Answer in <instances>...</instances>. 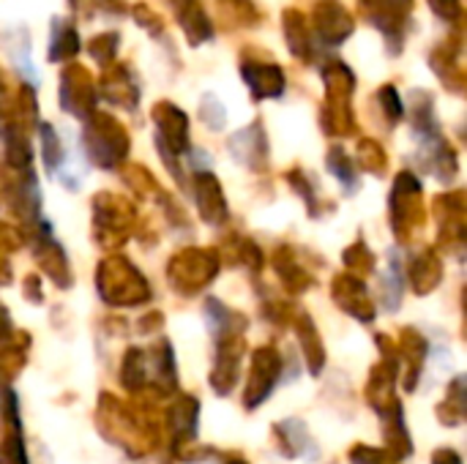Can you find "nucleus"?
<instances>
[{"label": "nucleus", "mask_w": 467, "mask_h": 464, "mask_svg": "<svg viewBox=\"0 0 467 464\" xmlns=\"http://www.w3.org/2000/svg\"><path fill=\"white\" fill-rule=\"evenodd\" d=\"M416 0H358V14L383 36L389 55H400L408 41Z\"/></svg>", "instance_id": "f257e3e1"}, {"label": "nucleus", "mask_w": 467, "mask_h": 464, "mask_svg": "<svg viewBox=\"0 0 467 464\" xmlns=\"http://www.w3.org/2000/svg\"><path fill=\"white\" fill-rule=\"evenodd\" d=\"M309 30L315 41L326 46H342L356 30V16L342 0H317L312 8Z\"/></svg>", "instance_id": "f03ea898"}, {"label": "nucleus", "mask_w": 467, "mask_h": 464, "mask_svg": "<svg viewBox=\"0 0 467 464\" xmlns=\"http://www.w3.org/2000/svg\"><path fill=\"white\" fill-rule=\"evenodd\" d=\"M93 98H96V85H93L90 71L82 63H68L60 71V104H63V109L85 115V112H90Z\"/></svg>", "instance_id": "7ed1b4c3"}, {"label": "nucleus", "mask_w": 467, "mask_h": 464, "mask_svg": "<svg viewBox=\"0 0 467 464\" xmlns=\"http://www.w3.org/2000/svg\"><path fill=\"white\" fill-rule=\"evenodd\" d=\"M167 5L172 8L175 22L181 25L189 46H202V44L213 41V36H216L213 19L200 0H167Z\"/></svg>", "instance_id": "20e7f679"}, {"label": "nucleus", "mask_w": 467, "mask_h": 464, "mask_svg": "<svg viewBox=\"0 0 467 464\" xmlns=\"http://www.w3.org/2000/svg\"><path fill=\"white\" fill-rule=\"evenodd\" d=\"M241 74H244V82L249 85V90L254 93V98H274V96H282V90H285V71L274 60H257L244 52Z\"/></svg>", "instance_id": "39448f33"}, {"label": "nucleus", "mask_w": 467, "mask_h": 464, "mask_svg": "<svg viewBox=\"0 0 467 464\" xmlns=\"http://www.w3.org/2000/svg\"><path fill=\"white\" fill-rule=\"evenodd\" d=\"M462 33L454 30L446 41H441L432 52H430V66L432 71L441 77L443 85H449L451 90H462L465 85V71H462Z\"/></svg>", "instance_id": "423d86ee"}, {"label": "nucleus", "mask_w": 467, "mask_h": 464, "mask_svg": "<svg viewBox=\"0 0 467 464\" xmlns=\"http://www.w3.org/2000/svg\"><path fill=\"white\" fill-rule=\"evenodd\" d=\"M282 30H285V41H287V49L293 52V57H298L304 63H312L315 38H312L306 14L298 11V8H285L282 11Z\"/></svg>", "instance_id": "0eeeda50"}, {"label": "nucleus", "mask_w": 467, "mask_h": 464, "mask_svg": "<svg viewBox=\"0 0 467 464\" xmlns=\"http://www.w3.org/2000/svg\"><path fill=\"white\" fill-rule=\"evenodd\" d=\"M101 93L112 104L134 107L140 98V85H137V74L131 71V66H126V63L107 66V71L101 77Z\"/></svg>", "instance_id": "6e6552de"}, {"label": "nucleus", "mask_w": 467, "mask_h": 464, "mask_svg": "<svg viewBox=\"0 0 467 464\" xmlns=\"http://www.w3.org/2000/svg\"><path fill=\"white\" fill-rule=\"evenodd\" d=\"M82 41H79V30L71 19L66 16H55L49 22V44H47V60L49 63H63V60H74L79 52Z\"/></svg>", "instance_id": "1a4fd4ad"}, {"label": "nucleus", "mask_w": 467, "mask_h": 464, "mask_svg": "<svg viewBox=\"0 0 467 464\" xmlns=\"http://www.w3.org/2000/svg\"><path fill=\"white\" fill-rule=\"evenodd\" d=\"M68 8L74 11V16H82V19H93V16L120 19L129 14L126 0H68Z\"/></svg>", "instance_id": "9d476101"}, {"label": "nucleus", "mask_w": 467, "mask_h": 464, "mask_svg": "<svg viewBox=\"0 0 467 464\" xmlns=\"http://www.w3.org/2000/svg\"><path fill=\"white\" fill-rule=\"evenodd\" d=\"M216 5L233 27H257L263 19L254 0H216Z\"/></svg>", "instance_id": "9b49d317"}, {"label": "nucleus", "mask_w": 467, "mask_h": 464, "mask_svg": "<svg viewBox=\"0 0 467 464\" xmlns=\"http://www.w3.org/2000/svg\"><path fill=\"white\" fill-rule=\"evenodd\" d=\"M118 49H120V33H115V30L99 33V36H93V38L88 41V52H90V57H93L99 66H104V68L115 63Z\"/></svg>", "instance_id": "f8f14e48"}, {"label": "nucleus", "mask_w": 467, "mask_h": 464, "mask_svg": "<svg viewBox=\"0 0 467 464\" xmlns=\"http://www.w3.org/2000/svg\"><path fill=\"white\" fill-rule=\"evenodd\" d=\"M129 11H131L134 22H137L142 30H148L150 36H161V33H164V19H161V14H156L148 3H137V5H131Z\"/></svg>", "instance_id": "ddd939ff"}, {"label": "nucleus", "mask_w": 467, "mask_h": 464, "mask_svg": "<svg viewBox=\"0 0 467 464\" xmlns=\"http://www.w3.org/2000/svg\"><path fill=\"white\" fill-rule=\"evenodd\" d=\"M430 8L449 25H460L462 19V0H430Z\"/></svg>", "instance_id": "4468645a"}]
</instances>
